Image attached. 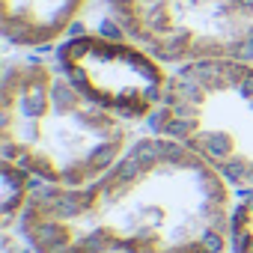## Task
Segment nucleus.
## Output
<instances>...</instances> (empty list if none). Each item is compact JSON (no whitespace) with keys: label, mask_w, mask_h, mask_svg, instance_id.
I'll use <instances>...</instances> for the list:
<instances>
[{"label":"nucleus","mask_w":253,"mask_h":253,"mask_svg":"<svg viewBox=\"0 0 253 253\" xmlns=\"http://www.w3.org/2000/svg\"><path fill=\"white\" fill-rule=\"evenodd\" d=\"M229 209L226 182L155 134L89 185L36 188L18 229L36 253H223Z\"/></svg>","instance_id":"obj_1"},{"label":"nucleus","mask_w":253,"mask_h":253,"mask_svg":"<svg viewBox=\"0 0 253 253\" xmlns=\"http://www.w3.org/2000/svg\"><path fill=\"white\" fill-rule=\"evenodd\" d=\"M3 158L54 188H81L128 149L122 119L84 98L63 72L39 60L6 66L0 89Z\"/></svg>","instance_id":"obj_2"},{"label":"nucleus","mask_w":253,"mask_h":253,"mask_svg":"<svg viewBox=\"0 0 253 253\" xmlns=\"http://www.w3.org/2000/svg\"><path fill=\"white\" fill-rule=\"evenodd\" d=\"M152 125L155 134L191 149L223 182L253 188V63L179 66Z\"/></svg>","instance_id":"obj_3"},{"label":"nucleus","mask_w":253,"mask_h":253,"mask_svg":"<svg viewBox=\"0 0 253 253\" xmlns=\"http://www.w3.org/2000/svg\"><path fill=\"white\" fill-rule=\"evenodd\" d=\"M122 33L167 66L253 63V0H104Z\"/></svg>","instance_id":"obj_4"},{"label":"nucleus","mask_w":253,"mask_h":253,"mask_svg":"<svg viewBox=\"0 0 253 253\" xmlns=\"http://www.w3.org/2000/svg\"><path fill=\"white\" fill-rule=\"evenodd\" d=\"M57 63L84 98L116 119L155 116L170 84L164 63L131 39L72 36L60 45Z\"/></svg>","instance_id":"obj_5"},{"label":"nucleus","mask_w":253,"mask_h":253,"mask_svg":"<svg viewBox=\"0 0 253 253\" xmlns=\"http://www.w3.org/2000/svg\"><path fill=\"white\" fill-rule=\"evenodd\" d=\"M84 6L86 0H3V36L18 48L51 45L75 24Z\"/></svg>","instance_id":"obj_6"},{"label":"nucleus","mask_w":253,"mask_h":253,"mask_svg":"<svg viewBox=\"0 0 253 253\" xmlns=\"http://www.w3.org/2000/svg\"><path fill=\"white\" fill-rule=\"evenodd\" d=\"M0 188H3V197H0L3 200V229H12L21 220L24 209L30 206L33 194H36L33 176L24 167L3 158V167H0Z\"/></svg>","instance_id":"obj_7"},{"label":"nucleus","mask_w":253,"mask_h":253,"mask_svg":"<svg viewBox=\"0 0 253 253\" xmlns=\"http://www.w3.org/2000/svg\"><path fill=\"white\" fill-rule=\"evenodd\" d=\"M229 250L253 253V188H247L229 209Z\"/></svg>","instance_id":"obj_8"},{"label":"nucleus","mask_w":253,"mask_h":253,"mask_svg":"<svg viewBox=\"0 0 253 253\" xmlns=\"http://www.w3.org/2000/svg\"><path fill=\"white\" fill-rule=\"evenodd\" d=\"M0 253H36L33 250V244L18 232H12V229H3V238H0Z\"/></svg>","instance_id":"obj_9"}]
</instances>
